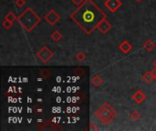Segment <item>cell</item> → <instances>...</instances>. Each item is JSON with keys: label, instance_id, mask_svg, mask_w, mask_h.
<instances>
[{"label": "cell", "instance_id": "6da1fadb", "mask_svg": "<svg viewBox=\"0 0 156 131\" xmlns=\"http://www.w3.org/2000/svg\"><path fill=\"white\" fill-rule=\"evenodd\" d=\"M106 18L105 12L92 0H84L70 15V19L87 35H90Z\"/></svg>", "mask_w": 156, "mask_h": 131}, {"label": "cell", "instance_id": "7a4b0ae2", "mask_svg": "<svg viewBox=\"0 0 156 131\" xmlns=\"http://www.w3.org/2000/svg\"><path fill=\"white\" fill-rule=\"evenodd\" d=\"M16 21L27 32L30 33L40 23L41 17L31 7H27L17 16Z\"/></svg>", "mask_w": 156, "mask_h": 131}, {"label": "cell", "instance_id": "3957f363", "mask_svg": "<svg viewBox=\"0 0 156 131\" xmlns=\"http://www.w3.org/2000/svg\"><path fill=\"white\" fill-rule=\"evenodd\" d=\"M96 118L104 125H109L117 117V111L109 102H104L94 113Z\"/></svg>", "mask_w": 156, "mask_h": 131}, {"label": "cell", "instance_id": "277c9868", "mask_svg": "<svg viewBox=\"0 0 156 131\" xmlns=\"http://www.w3.org/2000/svg\"><path fill=\"white\" fill-rule=\"evenodd\" d=\"M54 56V52L52 50H50L47 46L42 47L37 52V57L40 59L41 62L43 63H48L49 62V60L53 57Z\"/></svg>", "mask_w": 156, "mask_h": 131}, {"label": "cell", "instance_id": "5b68a950", "mask_svg": "<svg viewBox=\"0 0 156 131\" xmlns=\"http://www.w3.org/2000/svg\"><path fill=\"white\" fill-rule=\"evenodd\" d=\"M45 21L50 25V26H55L59 20H60V16L58 13H57L54 9H51L50 11H48L46 16H44Z\"/></svg>", "mask_w": 156, "mask_h": 131}, {"label": "cell", "instance_id": "8992f818", "mask_svg": "<svg viewBox=\"0 0 156 131\" xmlns=\"http://www.w3.org/2000/svg\"><path fill=\"white\" fill-rule=\"evenodd\" d=\"M104 5L112 13H114L122 5V3L121 0H106L104 2Z\"/></svg>", "mask_w": 156, "mask_h": 131}, {"label": "cell", "instance_id": "52a82bcc", "mask_svg": "<svg viewBox=\"0 0 156 131\" xmlns=\"http://www.w3.org/2000/svg\"><path fill=\"white\" fill-rule=\"evenodd\" d=\"M112 28V26L109 21H107V19L102 20L97 27V29H99V31L101 34H107Z\"/></svg>", "mask_w": 156, "mask_h": 131}, {"label": "cell", "instance_id": "ba28073f", "mask_svg": "<svg viewBox=\"0 0 156 131\" xmlns=\"http://www.w3.org/2000/svg\"><path fill=\"white\" fill-rule=\"evenodd\" d=\"M132 98L137 103V104H142L145 99H146V95L140 89L136 90L134 94L132 96Z\"/></svg>", "mask_w": 156, "mask_h": 131}, {"label": "cell", "instance_id": "9c48e42d", "mask_svg": "<svg viewBox=\"0 0 156 131\" xmlns=\"http://www.w3.org/2000/svg\"><path fill=\"white\" fill-rule=\"evenodd\" d=\"M119 49L123 53V54H127L129 53L132 49H133V45L127 41V40H124L123 42H122L120 45H119Z\"/></svg>", "mask_w": 156, "mask_h": 131}, {"label": "cell", "instance_id": "30bf717a", "mask_svg": "<svg viewBox=\"0 0 156 131\" xmlns=\"http://www.w3.org/2000/svg\"><path fill=\"white\" fill-rule=\"evenodd\" d=\"M103 82H104L103 78H101V76L99 75H95L90 78V84L93 87H100L103 84Z\"/></svg>", "mask_w": 156, "mask_h": 131}, {"label": "cell", "instance_id": "8fae6325", "mask_svg": "<svg viewBox=\"0 0 156 131\" xmlns=\"http://www.w3.org/2000/svg\"><path fill=\"white\" fill-rule=\"evenodd\" d=\"M50 37L51 39L54 41V42H59L62 38H63V35L60 31L58 30H54L51 35H50Z\"/></svg>", "mask_w": 156, "mask_h": 131}, {"label": "cell", "instance_id": "7c38bea8", "mask_svg": "<svg viewBox=\"0 0 156 131\" xmlns=\"http://www.w3.org/2000/svg\"><path fill=\"white\" fill-rule=\"evenodd\" d=\"M142 79H143L144 82H146L147 84H150V83L154 79V75L152 74V71L150 70V71H146V72L142 76Z\"/></svg>", "mask_w": 156, "mask_h": 131}, {"label": "cell", "instance_id": "4fadbf2b", "mask_svg": "<svg viewBox=\"0 0 156 131\" xmlns=\"http://www.w3.org/2000/svg\"><path fill=\"white\" fill-rule=\"evenodd\" d=\"M155 43H154V41H152L151 39L147 40V41L144 44V49L147 50V51H152V50H154V49L155 48Z\"/></svg>", "mask_w": 156, "mask_h": 131}, {"label": "cell", "instance_id": "5bb4252c", "mask_svg": "<svg viewBox=\"0 0 156 131\" xmlns=\"http://www.w3.org/2000/svg\"><path fill=\"white\" fill-rule=\"evenodd\" d=\"M5 20H7V21H10V22H12V23H14L15 21H16V19H17V17L16 16V15L13 13V12H8L6 15H5Z\"/></svg>", "mask_w": 156, "mask_h": 131}, {"label": "cell", "instance_id": "9a60e30c", "mask_svg": "<svg viewBox=\"0 0 156 131\" xmlns=\"http://www.w3.org/2000/svg\"><path fill=\"white\" fill-rule=\"evenodd\" d=\"M86 54L84 53V52H82V51H80V52H78L77 54H76V56H75V59L78 61V62H83L85 59H86Z\"/></svg>", "mask_w": 156, "mask_h": 131}, {"label": "cell", "instance_id": "2e32d148", "mask_svg": "<svg viewBox=\"0 0 156 131\" xmlns=\"http://www.w3.org/2000/svg\"><path fill=\"white\" fill-rule=\"evenodd\" d=\"M130 118L131 119H133V121H137L141 119V113L137 110H133L131 114H130Z\"/></svg>", "mask_w": 156, "mask_h": 131}, {"label": "cell", "instance_id": "e0dca14e", "mask_svg": "<svg viewBox=\"0 0 156 131\" xmlns=\"http://www.w3.org/2000/svg\"><path fill=\"white\" fill-rule=\"evenodd\" d=\"M40 75H41L45 79H48V78L50 77L51 73H50V71H49L48 69L44 68V69H41V70H40Z\"/></svg>", "mask_w": 156, "mask_h": 131}, {"label": "cell", "instance_id": "ac0fdd59", "mask_svg": "<svg viewBox=\"0 0 156 131\" xmlns=\"http://www.w3.org/2000/svg\"><path fill=\"white\" fill-rule=\"evenodd\" d=\"M2 26H4V28L5 29V30H9L11 27H12V26H13V23L12 22H10V21H7V20H4V22L2 23Z\"/></svg>", "mask_w": 156, "mask_h": 131}, {"label": "cell", "instance_id": "d6986e66", "mask_svg": "<svg viewBox=\"0 0 156 131\" xmlns=\"http://www.w3.org/2000/svg\"><path fill=\"white\" fill-rule=\"evenodd\" d=\"M26 3H27L26 0H16V1H15V5H16L17 7H20V8L24 7L25 5H26Z\"/></svg>", "mask_w": 156, "mask_h": 131}, {"label": "cell", "instance_id": "ffe728a7", "mask_svg": "<svg viewBox=\"0 0 156 131\" xmlns=\"http://www.w3.org/2000/svg\"><path fill=\"white\" fill-rule=\"evenodd\" d=\"M90 129V131H95V130L98 131L100 129H99V128H98L94 123L90 122V129Z\"/></svg>", "mask_w": 156, "mask_h": 131}, {"label": "cell", "instance_id": "44dd1931", "mask_svg": "<svg viewBox=\"0 0 156 131\" xmlns=\"http://www.w3.org/2000/svg\"><path fill=\"white\" fill-rule=\"evenodd\" d=\"M35 113L36 114H42L43 113V109L39 107V106H37L35 108Z\"/></svg>", "mask_w": 156, "mask_h": 131}, {"label": "cell", "instance_id": "7402d4cb", "mask_svg": "<svg viewBox=\"0 0 156 131\" xmlns=\"http://www.w3.org/2000/svg\"><path fill=\"white\" fill-rule=\"evenodd\" d=\"M71 1H72V3H73L74 5H76L77 6H79V5H80L83 3L84 0H71Z\"/></svg>", "mask_w": 156, "mask_h": 131}, {"label": "cell", "instance_id": "603a6c76", "mask_svg": "<svg viewBox=\"0 0 156 131\" xmlns=\"http://www.w3.org/2000/svg\"><path fill=\"white\" fill-rule=\"evenodd\" d=\"M151 71H152V74L154 75V79H155V78H156V68H155V67H154V69H152Z\"/></svg>", "mask_w": 156, "mask_h": 131}, {"label": "cell", "instance_id": "cb8c5ba5", "mask_svg": "<svg viewBox=\"0 0 156 131\" xmlns=\"http://www.w3.org/2000/svg\"><path fill=\"white\" fill-rule=\"evenodd\" d=\"M153 66H154V67H155L156 68V60L154 62V64H153Z\"/></svg>", "mask_w": 156, "mask_h": 131}, {"label": "cell", "instance_id": "d4e9b609", "mask_svg": "<svg viewBox=\"0 0 156 131\" xmlns=\"http://www.w3.org/2000/svg\"><path fill=\"white\" fill-rule=\"evenodd\" d=\"M136 2H138V3H141V2H143V0H135Z\"/></svg>", "mask_w": 156, "mask_h": 131}, {"label": "cell", "instance_id": "484cf974", "mask_svg": "<svg viewBox=\"0 0 156 131\" xmlns=\"http://www.w3.org/2000/svg\"><path fill=\"white\" fill-rule=\"evenodd\" d=\"M155 80H156V78H155Z\"/></svg>", "mask_w": 156, "mask_h": 131}]
</instances>
